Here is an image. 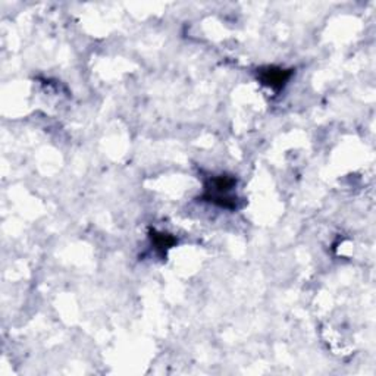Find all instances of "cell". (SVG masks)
<instances>
[{
	"mask_svg": "<svg viewBox=\"0 0 376 376\" xmlns=\"http://www.w3.org/2000/svg\"><path fill=\"white\" fill-rule=\"evenodd\" d=\"M293 70H284L280 66H263L258 70L259 81L272 90H281L292 78Z\"/></svg>",
	"mask_w": 376,
	"mask_h": 376,
	"instance_id": "7a4b0ae2",
	"label": "cell"
},
{
	"mask_svg": "<svg viewBox=\"0 0 376 376\" xmlns=\"http://www.w3.org/2000/svg\"><path fill=\"white\" fill-rule=\"evenodd\" d=\"M151 244L161 254H166L169 249H173L177 244V238L168 232H159V231H150Z\"/></svg>",
	"mask_w": 376,
	"mask_h": 376,
	"instance_id": "3957f363",
	"label": "cell"
},
{
	"mask_svg": "<svg viewBox=\"0 0 376 376\" xmlns=\"http://www.w3.org/2000/svg\"><path fill=\"white\" fill-rule=\"evenodd\" d=\"M237 180L232 175H216L212 177L204 185V194L201 199L224 209H237V197L231 194Z\"/></svg>",
	"mask_w": 376,
	"mask_h": 376,
	"instance_id": "6da1fadb",
	"label": "cell"
}]
</instances>
